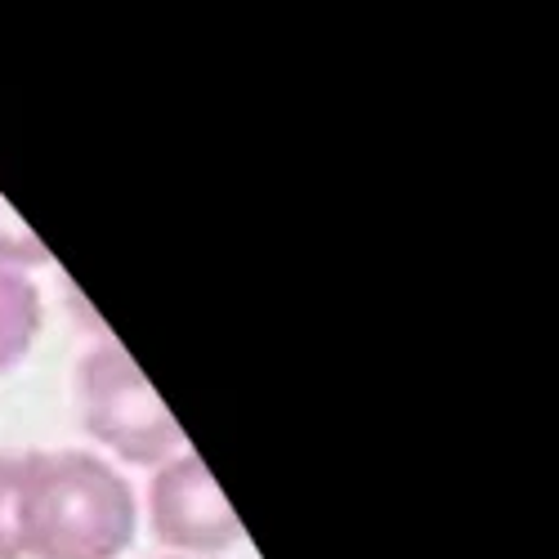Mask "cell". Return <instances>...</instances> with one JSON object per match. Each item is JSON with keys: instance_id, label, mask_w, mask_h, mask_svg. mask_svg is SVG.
I'll use <instances>...</instances> for the list:
<instances>
[{"instance_id": "obj_3", "label": "cell", "mask_w": 559, "mask_h": 559, "mask_svg": "<svg viewBox=\"0 0 559 559\" xmlns=\"http://www.w3.org/2000/svg\"><path fill=\"white\" fill-rule=\"evenodd\" d=\"M148 524L162 546L189 559H211L242 542V520L228 506L224 488L206 471V461L183 448L162 461L148 484Z\"/></svg>"}, {"instance_id": "obj_4", "label": "cell", "mask_w": 559, "mask_h": 559, "mask_svg": "<svg viewBox=\"0 0 559 559\" xmlns=\"http://www.w3.org/2000/svg\"><path fill=\"white\" fill-rule=\"evenodd\" d=\"M45 328L40 292L27 273L0 269V371H14Z\"/></svg>"}, {"instance_id": "obj_2", "label": "cell", "mask_w": 559, "mask_h": 559, "mask_svg": "<svg viewBox=\"0 0 559 559\" xmlns=\"http://www.w3.org/2000/svg\"><path fill=\"white\" fill-rule=\"evenodd\" d=\"M72 390L85 435L130 465H153L157 471L162 461L189 448L153 381L117 341H99L81 354Z\"/></svg>"}, {"instance_id": "obj_6", "label": "cell", "mask_w": 559, "mask_h": 559, "mask_svg": "<svg viewBox=\"0 0 559 559\" xmlns=\"http://www.w3.org/2000/svg\"><path fill=\"white\" fill-rule=\"evenodd\" d=\"M40 264H50V247H45L36 233L23 224V215L0 198V269L32 273Z\"/></svg>"}, {"instance_id": "obj_7", "label": "cell", "mask_w": 559, "mask_h": 559, "mask_svg": "<svg viewBox=\"0 0 559 559\" xmlns=\"http://www.w3.org/2000/svg\"><path fill=\"white\" fill-rule=\"evenodd\" d=\"M170 559H189V555H170Z\"/></svg>"}, {"instance_id": "obj_1", "label": "cell", "mask_w": 559, "mask_h": 559, "mask_svg": "<svg viewBox=\"0 0 559 559\" xmlns=\"http://www.w3.org/2000/svg\"><path fill=\"white\" fill-rule=\"evenodd\" d=\"M139 528L134 488L81 448L27 452V559H121Z\"/></svg>"}, {"instance_id": "obj_5", "label": "cell", "mask_w": 559, "mask_h": 559, "mask_svg": "<svg viewBox=\"0 0 559 559\" xmlns=\"http://www.w3.org/2000/svg\"><path fill=\"white\" fill-rule=\"evenodd\" d=\"M27 452L0 448V559H27Z\"/></svg>"}]
</instances>
